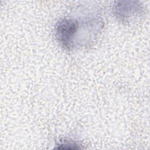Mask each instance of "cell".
<instances>
[{"label":"cell","mask_w":150,"mask_h":150,"mask_svg":"<svg viewBox=\"0 0 150 150\" xmlns=\"http://www.w3.org/2000/svg\"><path fill=\"white\" fill-rule=\"evenodd\" d=\"M79 28L80 23L77 20L69 18L62 19L56 25V38L63 47L71 49Z\"/></svg>","instance_id":"1"}]
</instances>
